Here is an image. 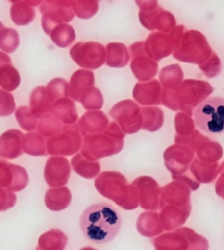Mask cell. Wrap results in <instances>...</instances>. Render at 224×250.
<instances>
[{"mask_svg": "<svg viewBox=\"0 0 224 250\" xmlns=\"http://www.w3.org/2000/svg\"><path fill=\"white\" fill-rule=\"evenodd\" d=\"M46 88L53 103L60 99H63L68 96V90H69L68 82L61 78H56L52 80L49 82Z\"/></svg>", "mask_w": 224, "mask_h": 250, "instance_id": "obj_19", "label": "cell"}, {"mask_svg": "<svg viewBox=\"0 0 224 250\" xmlns=\"http://www.w3.org/2000/svg\"><path fill=\"white\" fill-rule=\"evenodd\" d=\"M50 112L59 121L65 124H71L77 119L75 106L72 101L68 98L60 99L51 105Z\"/></svg>", "mask_w": 224, "mask_h": 250, "instance_id": "obj_12", "label": "cell"}, {"mask_svg": "<svg viewBox=\"0 0 224 250\" xmlns=\"http://www.w3.org/2000/svg\"><path fill=\"white\" fill-rule=\"evenodd\" d=\"M30 109L37 118H41L51 109L53 102L49 97L46 86H38L30 95Z\"/></svg>", "mask_w": 224, "mask_h": 250, "instance_id": "obj_10", "label": "cell"}, {"mask_svg": "<svg viewBox=\"0 0 224 250\" xmlns=\"http://www.w3.org/2000/svg\"><path fill=\"white\" fill-rule=\"evenodd\" d=\"M23 152L33 156H46L47 142L45 138L39 133H28L25 134L22 143Z\"/></svg>", "mask_w": 224, "mask_h": 250, "instance_id": "obj_13", "label": "cell"}, {"mask_svg": "<svg viewBox=\"0 0 224 250\" xmlns=\"http://www.w3.org/2000/svg\"><path fill=\"white\" fill-rule=\"evenodd\" d=\"M17 197L7 188H0V212L10 209L15 205Z\"/></svg>", "mask_w": 224, "mask_h": 250, "instance_id": "obj_21", "label": "cell"}, {"mask_svg": "<svg viewBox=\"0 0 224 250\" xmlns=\"http://www.w3.org/2000/svg\"><path fill=\"white\" fill-rule=\"evenodd\" d=\"M28 182V174L24 167L0 159V188L20 192L25 188Z\"/></svg>", "mask_w": 224, "mask_h": 250, "instance_id": "obj_5", "label": "cell"}, {"mask_svg": "<svg viewBox=\"0 0 224 250\" xmlns=\"http://www.w3.org/2000/svg\"><path fill=\"white\" fill-rule=\"evenodd\" d=\"M20 45V36L16 30L4 28L0 31V49L7 53H14Z\"/></svg>", "mask_w": 224, "mask_h": 250, "instance_id": "obj_18", "label": "cell"}, {"mask_svg": "<svg viewBox=\"0 0 224 250\" xmlns=\"http://www.w3.org/2000/svg\"><path fill=\"white\" fill-rule=\"evenodd\" d=\"M24 133L20 130H8L0 136V157L12 160L21 156L24 152L22 143Z\"/></svg>", "mask_w": 224, "mask_h": 250, "instance_id": "obj_7", "label": "cell"}, {"mask_svg": "<svg viewBox=\"0 0 224 250\" xmlns=\"http://www.w3.org/2000/svg\"><path fill=\"white\" fill-rule=\"evenodd\" d=\"M70 165L69 161L63 157L49 158L46 163L44 178L50 188H61L70 179Z\"/></svg>", "mask_w": 224, "mask_h": 250, "instance_id": "obj_6", "label": "cell"}, {"mask_svg": "<svg viewBox=\"0 0 224 250\" xmlns=\"http://www.w3.org/2000/svg\"><path fill=\"white\" fill-rule=\"evenodd\" d=\"M68 237L60 229L49 230L39 238L36 250H64Z\"/></svg>", "mask_w": 224, "mask_h": 250, "instance_id": "obj_11", "label": "cell"}, {"mask_svg": "<svg viewBox=\"0 0 224 250\" xmlns=\"http://www.w3.org/2000/svg\"><path fill=\"white\" fill-rule=\"evenodd\" d=\"M71 3L70 1L60 0L41 1L40 5V12L42 15L41 26L49 36L56 25L72 21L74 15L70 8Z\"/></svg>", "mask_w": 224, "mask_h": 250, "instance_id": "obj_3", "label": "cell"}, {"mask_svg": "<svg viewBox=\"0 0 224 250\" xmlns=\"http://www.w3.org/2000/svg\"><path fill=\"white\" fill-rule=\"evenodd\" d=\"M62 129V125L59 120L52 113H47L41 116L38 123L37 130L43 137H53Z\"/></svg>", "mask_w": 224, "mask_h": 250, "instance_id": "obj_16", "label": "cell"}, {"mask_svg": "<svg viewBox=\"0 0 224 250\" xmlns=\"http://www.w3.org/2000/svg\"><path fill=\"white\" fill-rule=\"evenodd\" d=\"M71 202V193L68 188H50L45 194V204L49 209L61 211L67 208Z\"/></svg>", "mask_w": 224, "mask_h": 250, "instance_id": "obj_9", "label": "cell"}, {"mask_svg": "<svg viewBox=\"0 0 224 250\" xmlns=\"http://www.w3.org/2000/svg\"><path fill=\"white\" fill-rule=\"evenodd\" d=\"M49 36L57 46L66 48L72 44L75 40V32L72 26L69 24H58L51 31Z\"/></svg>", "mask_w": 224, "mask_h": 250, "instance_id": "obj_15", "label": "cell"}, {"mask_svg": "<svg viewBox=\"0 0 224 250\" xmlns=\"http://www.w3.org/2000/svg\"><path fill=\"white\" fill-rule=\"evenodd\" d=\"M80 138L75 126L67 125L47 141V152L51 155H72L79 149Z\"/></svg>", "mask_w": 224, "mask_h": 250, "instance_id": "obj_4", "label": "cell"}, {"mask_svg": "<svg viewBox=\"0 0 224 250\" xmlns=\"http://www.w3.org/2000/svg\"><path fill=\"white\" fill-rule=\"evenodd\" d=\"M11 18L14 24L17 25H27L33 22L35 18L34 6L41 4V1L35 0H16L11 1Z\"/></svg>", "mask_w": 224, "mask_h": 250, "instance_id": "obj_8", "label": "cell"}, {"mask_svg": "<svg viewBox=\"0 0 224 250\" xmlns=\"http://www.w3.org/2000/svg\"><path fill=\"white\" fill-rule=\"evenodd\" d=\"M16 104L12 93L0 89V117H6L14 113Z\"/></svg>", "mask_w": 224, "mask_h": 250, "instance_id": "obj_20", "label": "cell"}, {"mask_svg": "<svg viewBox=\"0 0 224 250\" xmlns=\"http://www.w3.org/2000/svg\"><path fill=\"white\" fill-rule=\"evenodd\" d=\"M21 84V75L12 64L0 67V87L6 91L12 92L16 90Z\"/></svg>", "mask_w": 224, "mask_h": 250, "instance_id": "obj_14", "label": "cell"}, {"mask_svg": "<svg viewBox=\"0 0 224 250\" xmlns=\"http://www.w3.org/2000/svg\"><path fill=\"white\" fill-rule=\"evenodd\" d=\"M81 250H96L94 249H92V248H83Z\"/></svg>", "mask_w": 224, "mask_h": 250, "instance_id": "obj_23", "label": "cell"}, {"mask_svg": "<svg viewBox=\"0 0 224 250\" xmlns=\"http://www.w3.org/2000/svg\"><path fill=\"white\" fill-rule=\"evenodd\" d=\"M121 224L118 211L104 202L89 207L80 219V226L84 236L97 244H104L116 238Z\"/></svg>", "mask_w": 224, "mask_h": 250, "instance_id": "obj_1", "label": "cell"}, {"mask_svg": "<svg viewBox=\"0 0 224 250\" xmlns=\"http://www.w3.org/2000/svg\"><path fill=\"white\" fill-rule=\"evenodd\" d=\"M4 28V24H2V23H1V22H0V31H1V30H3V29Z\"/></svg>", "mask_w": 224, "mask_h": 250, "instance_id": "obj_24", "label": "cell"}, {"mask_svg": "<svg viewBox=\"0 0 224 250\" xmlns=\"http://www.w3.org/2000/svg\"><path fill=\"white\" fill-rule=\"evenodd\" d=\"M15 117L22 129L31 132L37 128L39 118H37L28 106H21L17 109Z\"/></svg>", "mask_w": 224, "mask_h": 250, "instance_id": "obj_17", "label": "cell"}, {"mask_svg": "<svg viewBox=\"0 0 224 250\" xmlns=\"http://www.w3.org/2000/svg\"><path fill=\"white\" fill-rule=\"evenodd\" d=\"M7 64H12V60L11 58L6 54V53L0 52V67Z\"/></svg>", "mask_w": 224, "mask_h": 250, "instance_id": "obj_22", "label": "cell"}, {"mask_svg": "<svg viewBox=\"0 0 224 250\" xmlns=\"http://www.w3.org/2000/svg\"><path fill=\"white\" fill-rule=\"evenodd\" d=\"M198 128L208 134L224 133V99L210 98L198 105L194 113Z\"/></svg>", "mask_w": 224, "mask_h": 250, "instance_id": "obj_2", "label": "cell"}]
</instances>
